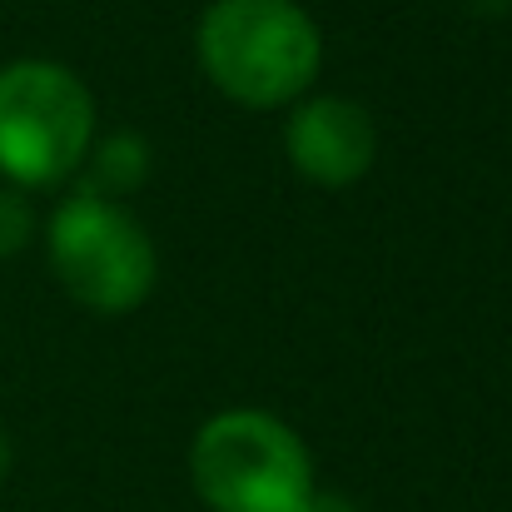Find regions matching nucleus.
I'll use <instances>...</instances> for the list:
<instances>
[{
    "instance_id": "obj_1",
    "label": "nucleus",
    "mask_w": 512,
    "mask_h": 512,
    "mask_svg": "<svg viewBox=\"0 0 512 512\" xmlns=\"http://www.w3.org/2000/svg\"><path fill=\"white\" fill-rule=\"evenodd\" d=\"M319 25L294 0H214L199 20L204 75L249 110L299 100L319 75Z\"/></svg>"
},
{
    "instance_id": "obj_2",
    "label": "nucleus",
    "mask_w": 512,
    "mask_h": 512,
    "mask_svg": "<svg viewBox=\"0 0 512 512\" xmlns=\"http://www.w3.org/2000/svg\"><path fill=\"white\" fill-rule=\"evenodd\" d=\"M189 478L214 512H299L314 498V463L294 428L234 408L199 428Z\"/></svg>"
},
{
    "instance_id": "obj_3",
    "label": "nucleus",
    "mask_w": 512,
    "mask_h": 512,
    "mask_svg": "<svg viewBox=\"0 0 512 512\" xmlns=\"http://www.w3.org/2000/svg\"><path fill=\"white\" fill-rule=\"evenodd\" d=\"M95 140V100L65 65L15 60L0 70V174L25 189L75 174Z\"/></svg>"
},
{
    "instance_id": "obj_4",
    "label": "nucleus",
    "mask_w": 512,
    "mask_h": 512,
    "mask_svg": "<svg viewBox=\"0 0 512 512\" xmlns=\"http://www.w3.org/2000/svg\"><path fill=\"white\" fill-rule=\"evenodd\" d=\"M45 249L60 289L95 314H130L155 289L150 234L100 194H70L45 224Z\"/></svg>"
},
{
    "instance_id": "obj_5",
    "label": "nucleus",
    "mask_w": 512,
    "mask_h": 512,
    "mask_svg": "<svg viewBox=\"0 0 512 512\" xmlns=\"http://www.w3.org/2000/svg\"><path fill=\"white\" fill-rule=\"evenodd\" d=\"M284 150H289V165L304 179L343 189V184L368 174L373 155H378V130H373V115L358 100L319 95V100H304L289 115Z\"/></svg>"
},
{
    "instance_id": "obj_6",
    "label": "nucleus",
    "mask_w": 512,
    "mask_h": 512,
    "mask_svg": "<svg viewBox=\"0 0 512 512\" xmlns=\"http://www.w3.org/2000/svg\"><path fill=\"white\" fill-rule=\"evenodd\" d=\"M145 174H150V150H145L140 140H130V135H115V140H105V145L95 150V184L105 189L100 199L135 189Z\"/></svg>"
},
{
    "instance_id": "obj_7",
    "label": "nucleus",
    "mask_w": 512,
    "mask_h": 512,
    "mask_svg": "<svg viewBox=\"0 0 512 512\" xmlns=\"http://www.w3.org/2000/svg\"><path fill=\"white\" fill-rule=\"evenodd\" d=\"M30 204L20 199V194H10V189H0V259H10V254H20L25 249V239H30Z\"/></svg>"
},
{
    "instance_id": "obj_8",
    "label": "nucleus",
    "mask_w": 512,
    "mask_h": 512,
    "mask_svg": "<svg viewBox=\"0 0 512 512\" xmlns=\"http://www.w3.org/2000/svg\"><path fill=\"white\" fill-rule=\"evenodd\" d=\"M299 512H358V508H353L348 498H334V493H314Z\"/></svg>"
},
{
    "instance_id": "obj_9",
    "label": "nucleus",
    "mask_w": 512,
    "mask_h": 512,
    "mask_svg": "<svg viewBox=\"0 0 512 512\" xmlns=\"http://www.w3.org/2000/svg\"><path fill=\"white\" fill-rule=\"evenodd\" d=\"M5 473H10V438H5V428H0V483H5Z\"/></svg>"
}]
</instances>
